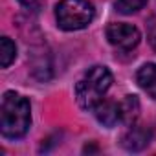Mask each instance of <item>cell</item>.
<instances>
[{
  "label": "cell",
  "instance_id": "6da1fadb",
  "mask_svg": "<svg viewBox=\"0 0 156 156\" xmlns=\"http://www.w3.org/2000/svg\"><path fill=\"white\" fill-rule=\"evenodd\" d=\"M31 125V108L30 101L17 92H6L0 107V130L4 138L19 140L22 138Z\"/></svg>",
  "mask_w": 156,
  "mask_h": 156
},
{
  "label": "cell",
  "instance_id": "7a4b0ae2",
  "mask_svg": "<svg viewBox=\"0 0 156 156\" xmlns=\"http://www.w3.org/2000/svg\"><path fill=\"white\" fill-rule=\"evenodd\" d=\"M112 85V73L107 66H92L75 85V99L81 108L94 110Z\"/></svg>",
  "mask_w": 156,
  "mask_h": 156
},
{
  "label": "cell",
  "instance_id": "3957f363",
  "mask_svg": "<svg viewBox=\"0 0 156 156\" xmlns=\"http://www.w3.org/2000/svg\"><path fill=\"white\" fill-rule=\"evenodd\" d=\"M55 19L64 31L83 30L94 19V6L88 0H61L55 8Z\"/></svg>",
  "mask_w": 156,
  "mask_h": 156
},
{
  "label": "cell",
  "instance_id": "277c9868",
  "mask_svg": "<svg viewBox=\"0 0 156 156\" xmlns=\"http://www.w3.org/2000/svg\"><path fill=\"white\" fill-rule=\"evenodd\" d=\"M107 39H108V42L112 46H116V48H119L123 51H130L140 44L141 33L132 24L118 22V24H110L107 28Z\"/></svg>",
  "mask_w": 156,
  "mask_h": 156
},
{
  "label": "cell",
  "instance_id": "5b68a950",
  "mask_svg": "<svg viewBox=\"0 0 156 156\" xmlns=\"http://www.w3.org/2000/svg\"><path fill=\"white\" fill-rule=\"evenodd\" d=\"M151 141V130L143 129V127H138V125H132L121 138V145L127 149V151H132V152H138L141 149H145Z\"/></svg>",
  "mask_w": 156,
  "mask_h": 156
},
{
  "label": "cell",
  "instance_id": "8992f818",
  "mask_svg": "<svg viewBox=\"0 0 156 156\" xmlns=\"http://www.w3.org/2000/svg\"><path fill=\"white\" fill-rule=\"evenodd\" d=\"M96 119L105 127H114L121 121V107L116 101H101L96 108Z\"/></svg>",
  "mask_w": 156,
  "mask_h": 156
},
{
  "label": "cell",
  "instance_id": "52a82bcc",
  "mask_svg": "<svg viewBox=\"0 0 156 156\" xmlns=\"http://www.w3.org/2000/svg\"><path fill=\"white\" fill-rule=\"evenodd\" d=\"M136 81L143 92H147L152 99H156V64L154 62H147L138 70Z\"/></svg>",
  "mask_w": 156,
  "mask_h": 156
},
{
  "label": "cell",
  "instance_id": "ba28073f",
  "mask_svg": "<svg viewBox=\"0 0 156 156\" xmlns=\"http://www.w3.org/2000/svg\"><path fill=\"white\" fill-rule=\"evenodd\" d=\"M121 121L127 125H134V121L140 116V101L136 96H127L121 103Z\"/></svg>",
  "mask_w": 156,
  "mask_h": 156
},
{
  "label": "cell",
  "instance_id": "9c48e42d",
  "mask_svg": "<svg viewBox=\"0 0 156 156\" xmlns=\"http://www.w3.org/2000/svg\"><path fill=\"white\" fill-rule=\"evenodd\" d=\"M17 57V46L9 37H2L0 39V66L8 68Z\"/></svg>",
  "mask_w": 156,
  "mask_h": 156
},
{
  "label": "cell",
  "instance_id": "30bf717a",
  "mask_svg": "<svg viewBox=\"0 0 156 156\" xmlns=\"http://www.w3.org/2000/svg\"><path fill=\"white\" fill-rule=\"evenodd\" d=\"M145 4H147V0H118L116 9L121 15H132V13L140 11Z\"/></svg>",
  "mask_w": 156,
  "mask_h": 156
},
{
  "label": "cell",
  "instance_id": "8fae6325",
  "mask_svg": "<svg viewBox=\"0 0 156 156\" xmlns=\"http://www.w3.org/2000/svg\"><path fill=\"white\" fill-rule=\"evenodd\" d=\"M19 2L22 8H26L28 11H33V13H37L44 8V0H19Z\"/></svg>",
  "mask_w": 156,
  "mask_h": 156
},
{
  "label": "cell",
  "instance_id": "7c38bea8",
  "mask_svg": "<svg viewBox=\"0 0 156 156\" xmlns=\"http://www.w3.org/2000/svg\"><path fill=\"white\" fill-rule=\"evenodd\" d=\"M151 44H152V48L156 50V26L151 30Z\"/></svg>",
  "mask_w": 156,
  "mask_h": 156
}]
</instances>
